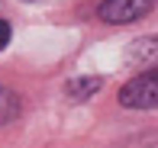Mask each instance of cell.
Returning a JSON list of instances; mask_svg holds the SVG:
<instances>
[{
	"label": "cell",
	"mask_w": 158,
	"mask_h": 148,
	"mask_svg": "<svg viewBox=\"0 0 158 148\" xmlns=\"http://www.w3.org/2000/svg\"><path fill=\"white\" fill-rule=\"evenodd\" d=\"M119 103L126 110H158V68H148L119 90Z\"/></svg>",
	"instance_id": "obj_1"
},
{
	"label": "cell",
	"mask_w": 158,
	"mask_h": 148,
	"mask_svg": "<svg viewBox=\"0 0 158 148\" xmlns=\"http://www.w3.org/2000/svg\"><path fill=\"white\" fill-rule=\"evenodd\" d=\"M158 3V0H103L100 3V19L103 23H135V19H142L148 10Z\"/></svg>",
	"instance_id": "obj_2"
},
{
	"label": "cell",
	"mask_w": 158,
	"mask_h": 148,
	"mask_svg": "<svg viewBox=\"0 0 158 148\" xmlns=\"http://www.w3.org/2000/svg\"><path fill=\"white\" fill-rule=\"evenodd\" d=\"M129 58L145 65V61H158V36H148V39H139L129 52Z\"/></svg>",
	"instance_id": "obj_3"
},
{
	"label": "cell",
	"mask_w": 158,
	"mask_h": 148,
	"mask_svg": "<svg viewBox=\"0 0 158 148\" xmlns=\"http://www.w3.org/2000/svg\"><path fill=\"white\" fill-rule=\"evenodd\" d=\"M100 87H103L100 77H77V81L68 84V97H71V100H87V97L97 94Z\"/></svg>",
	"instance_id": "obj_4"
},
{
	"label": "cell",
	"mask_w": 158,
	"mask_h": 148,
	"mask_svg": "<svg viewBox=\"0 0 158 148\" xmlns=\"http://www.w3.org/2000/svg\"><path fill=\"white\" fill-rule=\"evenodd\" d=\"M19 116V97L13 94V90L0 87V126H6L10 119Z\"/></svg>",
	"instance_id": "obj_5"
},
{
	"label": "cell",
	"mask_w": 158,
	"mask_h": 148,
	"mask_svg": "<svg viewBox=\"0 0 158 148\" xmlns=\"http://www.w3.org/2000/svg\"><path fill=\"white\" fill-rule=\"evenodd\" d=\"M6 42H10V26H6L3 19H0V52L6 48Z\"/></svg>",
	"instance_id": "obj_6"
}]
</instances>
